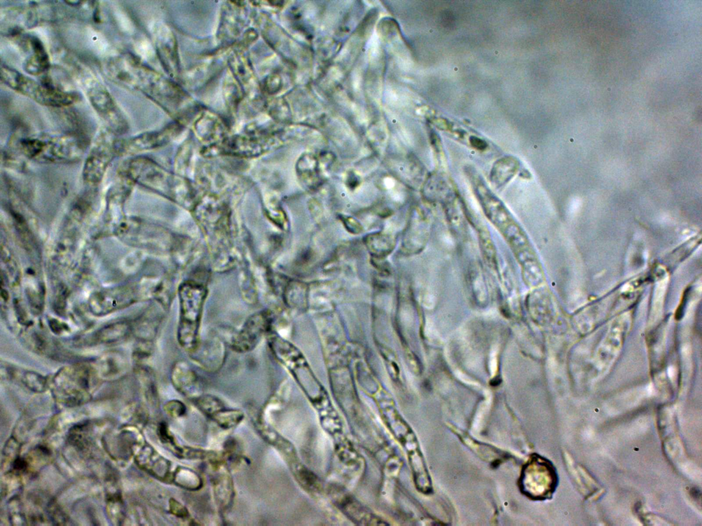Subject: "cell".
Wrapping results in <instances>:
<instances>
[{"mask_svg": "<svg viewBox=\"0 0 702 526\" xmlns=\"http://www.w3.org/2000/svg\"><path fill=\"white\" fill-rule=\"evenodd\" d=\"M242 91L233 77L227 79L224 86V97L228 108L232 112L237 110L241 100Z\"/></svg>", "mask_w": 702, "mask_h": 526, "instance_id": "8d00e7d4", "label": "cell"}, {"mask_svg": "<svg viewBox=\"0 0 702 526\" xmlns=\"http://www.w3.org/2000/svg\"><path fill=\"white\" fill-rule=\"evenodd\" d=\"M457 190L452 180L441 173H433L428 175L422 184V193L428 202L441 204Z\"/></svg>", "mask_w": 702, "mask_h": 526, "instance_id": "7402d4cb", "label": "cell"}, {"mask_svg": "<svg viewBox=\"0 0 702 526\" xmlns=\"http://www.w3.org/2000/svg\"><path fill=\"white\" fill-rule=\"evenodd\" d=\"M468 172L474 195L487 218L507 242L520 235L524 230L504 203L491 191L479 175L472 170H468Z\"/></svg>", "mask_w": 702, "mask_h": 526, "instance_id": "52a82bcc", "label": "cell"}, {"mask_svg": "<svg viewBox=\"0 0 702 526\" xmlns=\"http://www.w3.org/2000/svg\"><path fill=\"white\" fill-rule=\"evenodd\" d=\"M194 361L205 370L216 371L222 366L226 358V347L217 337H211L190 353Z\"/></svg>", "mask_w": 702, "mask_h": 526, "instance_id": "d6986e66", "label": "cell"}, {"mask_svg": "<svg viewBox=\"0 0 702 526\" xmlns=\"http://www.w3.org/2000/svg\"><path fill=\"white\" fill-rule=\"evenodd\" d=\"M557 482V474L552 464L542 457L533 455L523 467L520 487L529 497L544 499L552 494Z\"/></svg>", "mask_w": 702, "mask_h": 526, "instance_id": "9c48e42d", "label": "cell"}, {"mask_svg": "<svg viewBox=\"0 0 702 526\" xmlns=\"http://www.w3.org/2000/svg\"><path fill=\"white\" fill-rule=\"evenodd\" d=\"M121 176L154 192L171 197V183L176 182L170 174L151 159L136 156L125 161L121 167Z\"/></svg>", "mask_w": 702, "mask_h": 526, "instance_id": "ba28073f", "label": "cell"}, {"mask_svg": "<svg viewBox=\"0 0 702 526\" xmlns=\"http://www.w3.org/2000/svg\"><path fill=\"white\" fill-rule=\"evenodd\" d=\"M194 130L197 138L208 147L216 145L226 138L227 127L222 118L217 114L204 110L194 123Z\"/></svg>", "mask_w": 702, "mask_h": 526, "instance_id": "ac0fdd59", "label": "cell"}, {"mask_svg": "<svg viewBox=\"0 0 702 526\" xmlns=\"http://www.w3.org/2000/svg\"><path fill=\"white\" fill-rule=\"evenodd\" d=\"M138 466L158 479L171 482L173 473L170 462L149 444L145 445L136 456Z\"/></svg>", "mask_w": 702, "mask_h": 526, "instance_id": "44dd1931", "label": "cell"}, {"mask_svg": "<svg viewBox=\"0 0 702 526\" xmlns=\"http://www.w3.org/2000/svg\"><path fill=\"white\" fill-rule=\"evenodd\" d=\"M468 218L473 221L470 217H468ZM474 225H476L479 245L484 258L490 266H495L496 261V249L493 240H492L490 233L481 223L474 222Z\"/></svg>", "mask_w": 702, "mask_h": 526, "instance_id": "836d02e7", "label": "cell"}, {"mask_svg": "<svg viewBox=\"0 0 702 526\" xmlns=\"http://www.w3.org/2000/svg\"><path fill=\"white\" fill-rule=\"evenodd\" d=\"M365 242L367 247L376 255H385L390 252L395 245L394 238L387 234L374 233L367 235Z\"/></svg>", "mask_w": 702, "mask_h": 526, "instance_id": "d6a6232c", "label": "cell"}, {"mask_svg": "<svg viewBox=\"0 0 702 526\" xmlns=\"http://www.w3.org/2000/svg\"><path fill=\"white\" fill-rule=\"evenodd\" d=\"M103 69L111 81L141 92L173 117L186 116L195 108L194 101L178 85L131 54L108 58Z\"/></svg>", "mask_w": 702, "mask_h": 526, "instance_id": "6da1fadb", "label": "cell"}, {"mask_svg": "<svg viewBox=\"0 0 702 526\" xmlns=\"http://www.w3.org/2000/svg\"><path fill=\"white\" fill-rule=\"evenodd\" d=\"M131 332V324L119 321L98 329L94 334L93 340L99 344H111L125 339Z\"/></svg>", "mask_w": 702, "mask_h": 526, "instance_id": "f1b7e54d", "label": "cell"}, {"mask_svg": "<svg viewBox=\"0 0 702 526\" xmlns=\"http://www.w3.org/2000/svg\"><path fill=\"white\" fill-rule=\"evenodd\" d=\"M271 322V315L268 311L262 310L252 314L232 337L231 348L238 353L252 351L263 336L269 331Z\"/></svg>", "mask_w": 702, "mask_h": 526, "instance_id": "5bb4252c", "label": "cell"}, {"mask_svg": "<svg viewBox=\"0 0 702 526\" xmlns=\"http://www.w3.org/2000/svg\"><path fill=\"white\" fill-rule=\"evenodd\" d=\"M154 39L158 58L168 74L177 77L180 72L178 44L173 32L165 24L155 28Z\"/></svg>", "mask_w": 702, "mask_h": 526, "instance_id": "2e32d148", "label": "cell"}, {"mask_svg": "<svg viewBox=\"0 0 702 526\" xmlns=\"http://www.w3.org/2000/svg\"><path fill=\"white\" fill-rule=\"evenodd\" d=\"M174 387L183 395L195 397L197 391V377L190 366L183 361L177 362L171 371Z\"/></svg>", "mask_w": 702, "mask_h": 526, "instance_id": "d4e9b609", "label": "cell"}, {"mask_svg": "<svg viewBox=\"0 0 702 526\" xmlns=\"http://www.w3.org/2000/svg\"><path fill=\"white\" fill-rule=\"evenodd\" d=\"M280 78L277 74H271L264 82V89L269 94L276 93L280 87Z\"/></svg>", "mask_w": 702, "mask_h": 526, "instance_id": "60d3db41", "label": "cell"}, {"mask_svg": "<svg viewBox=\"0 0 702 526\" xmlns=\"http://www.w3.org/2000/svg\"><path fill=\"white\" fill-rule=\"evenodd\" d=\"M278 144V139L275 134L270 133H258L245 136H237L226 138L220 143L206 148L207 153H222L238 156H256L262 154Z\"/></svg>", "mask_w": 702, "mask_h": 526, "instance_id": "8fae6325", "label": "cell"}, {"mask_svg": "<svg viewBox=\"0 0 702 526\" xmlns=\"http://www.w3.org/2000/svg\"><path fill=\"white\" fill-rule=\"evenodd\" d=\"M217 460L210 462L211 483L218 507L226 510L234 497L233 482L228 468Z\"/></svg>", "mask_w": 702, "mask_h": 526, "instance_id": "ffe728a7", "label": "cell"}, {"mask_svg": "<svg viewBox=\"0 0 702 526\" xmlns=\"http://www.w3.org/2000/svg\"><path fill=\"white\" fill-rule=\"evenodd\" d=\"M160 316L154 310H149L132 325L133 331L139 340L152 341L159 324Z\"/></svg>", "mask_w": 702, "mask_h": 526, "instance_id": "f546056e", "label": "cell"}, {"mask_svg": "<svg viewBox=\"0 0 702 526\" xmlns=\"http://www.w3.org/2000/svg\"><path fill=\"white\" fill-rule=\"evenodd\" d=\"M211 418L221 427L228 429L238 425L243 419V414L239 410L224 408Z\"/></svg>", "mask_w": 702, "mask_h": 526, "instance_id": "74e56055", "label": "cell"}, {"mask_svg": "<svg viewBox=\"0 0 702 526\" xmlns=\"http://www.w3.org/2000/svg\"><path fill=\"white\" fill-rule=\"evenodd\" d=\"M67 290L64 287H60L56 295L54 308L57 312H62L66 306Z\"/></svg>", "mask_w": 702, "mask_h": 526, "instance_id": "7bdbcfd3", "label": "cell"}, {"mask_svg": "<svg viewBox=\"0 0 702 526\" xmlns=\"http://www.w3.org/2000/svg\"><path fill=\"white\" fill-rule=\"evenodd\" d=\"M139 298L137 288L130 286H117L93 293L88 306L95 316H102L126 308Z\"/></svg>", "mask_w": 702, "mask_h": 526, "instance_id": "4fadbf2b", "label": "cell"}, {"mask_svg": "<svg viewBox=\"0 0 702 526\" xmlns=\"http://www.w3.org/2000/svg\"><path fill=\"white\" fill-rule=\"evenodd\" d=\"M49 325L51 329L57 334H62L69 330L68 326L61 321L51 318L49 321Z\"/></svg>", "mask_w": 702, "mask_h": 526, "instance_id": "f6af8a7d", "label": "cell"}, {"mask_svg": "<svg viewBox=\"0 0 702 526\" xmlns=\"http://www.w3.org/2000/svg\"><path fill=\"white\" fill-rule=\"evenodd\" d=\"M345 227L351 233L359 234L362 231V227L360 223L350 216H344L341 218Z\"/></svg>", "mask_w": 702, "mask_h": 526, "instance_id": "ee69618b", "label": "cell"}, {"mask_svg": "<svg viewBox=\"0 0 702 526\" xmlns=\"http://www.w3.org/2000/svg\"><path fill=\"white\" fill-rule=\"evenodd\" d=\"M0 73L3 84L45 106L67 107L80 99L75 91L59 88L49 81L37 82L7 65H1Z\"/></svg>", "mask_w": 702, "mask_h": 526, "instance_id": "277c9868", "label": "cell"}, {"mask_svg": "<svg viewBox=\"0 0 702 526\" xmlns=\"http://www.w3.org/2000/svg\"><path fill=\"white\" fill-rule=\"evenodd\" d=\"M115 134L110 130L100 131L90 148L83 167V178L90 186L98 184L113 158L117 155Z\"/></svg>", "mask_w": 702, "mask_h": 526, "instance_id": "30bf717a", "label": "cell"}, {"mask_svg": "<svg viewBox=\"0 0 702 526\" xmlns=\"http://www.w3.org/2000/svg\"><path fill=\"white\" fill-rule=\"evenodd\" d=\"M194 403L204 413L210 417L224 409L223 403L211 394H202L193 398Z\"/></svg>", "mask_w": 702, "mask_h": 526, "instance_id": "d590c367", "label": "cell"}, {"mask_svg": "<svg viewBox=\"0 0 702 526\" xmlns=\"http://www.w3.org/2000/svg\"><path fill=\"white\" fill-rule=\"evenodd\" d=\"M444 210L446 220L455 236L464 233L467 210L459 192L450 196L441 204Z\"/></svg>", "mask_w": 702, "mask_h": 526, "instance_id": "cb8c5ba5", "label": "cell"}, {"mask_svg": "<svg viewBox=\"0 0 702 526\" xmlns=\"http://www.w3.org/2000/svg\"><path fill=\"white\" fill-rule=\"evenodd\" d=\"M19 149L27 158L41 164H66L79 161L86 142L73 134H40L23 138Z\"/></svg>", "mask_w": 702, "mask_h": 526, "instance_id": "7a4b0ae2", "label": "cell"}, {"mask_svg": "<svg viewBox=\"0 0 702 526\" xmlns=\"http://www.w3.org/2000/svg\"><path fill=\"white\" fill-rule=\"evenodd\" d=\"M469 142L472 147L480 151L485 150L487 147L485 140L476 136H471L469 138Z\"/></svg>", "mask_w": 702, "mask_h": 526, "instance_id": "bcb514c9", "label": "cell"}, {"mask_svg": "<svg viewBox=\"0 0 702 526\" xmlns=\"http://www.w3.org/2000/svg\"><path fill=\"white\" fill-rule=\"evenodd\" d=\"M1 283L17 286L21 279V271L10 249L3 242L1 245Z\"/></svg>", "mask_w": 702, "mask_h": 526, "instance_id": "83f0119b", "label": "cell"}, {"mask_svg": "<svg viewBox=\"0 0 702 526\" xmlns=\"http://www.w3.org/2000/svg\"><path fill=\"white\" fill-rule=\"evenodd\" d=\"M519 160L513 156H505L496 161L489 174V181L496 188L505 186L518 173Z\"/></svg>", "mask_w": 702, "mask_h": 526, "instance_id": "484cf974", "label": "cell"}, {"mask_svg": "<svg viewBox=\"0 0 702 526\" xmlns=\"http://www.w3.org/2000/svg\"><path fill=\"white\" fill-rule=\"evenodd\" d=\"M223 12L221 21V32L223 36L228 34V38H233L239 33L242 28L241 11L243 5L237 2H230Z\"/></svg>", "mask_w": 702, "mask_h": 526, "instance_id": "4dcf8cb0", "label": "cell"}, {"mask_svg": "<svg viewBox=\"0 0 702 526\" xmlns=\"http://www.w3.org/2000/svg\"><path fill=\"white\" fill-rule=\"evenodd\" d=\"M169 510L172 514L178 517L186 518L189 515L185 507L174 499L169 501Z\"/></svg>", "mask_w": 702, "mask_h": 526, "instance_id": "b9f144b4", "label": "cell"}, {"mask_svg": "<svg viewBox=\"0 0 702 526\" xmlns=\"http://www.w3.org/2000/svg\"><path fill=\"white\" fill-rule=\"evenodd\" d=\"M228 63L232 75L243 92L250 99L256 100L260 96L261 86L248 58L243 53V48L238 45L230 55Z\"/></svg>", "mask_w": 702, "mask_h": 526, "instance_id": "e0dca14e", "label": "cell"}, {"mask_svg": "<svg viewBox=\"0 0 702 526\" xmlns=\"http://www.w3.org/2000/svg\"><path fill=\"white\" fill-rule=\"evenodd\" d=\"M180 131V123H173L158 131L147 132L125 139H117V155H134L159 148L167 144Z\"/></svg>", "mask_w": 702, "mask_h": 526, "instance_id": "7c38bea8", "label": "cell"}, {"mask_svg": "<svg viewBox=\"0 0 702 526\" xmlns=\"http://www.w3.org/2000/svg\"><path fill=\"white\" fill-rule=\"evenodd\" d=\"M172 481L183 488L191 490L199 489L202 484L200 477L195 472L183 466L178 467L173 473Z\"/></svg>", "mask_w": 702, "mask_h": 526, "instance_id": "e575fe53", "label": "cell"}, {"mask_svg": "<svg viewBox=\"0 0 702 526\" xmlns=\"http://www.w3.org/2000/svg\"><path fill=\"white\" fill-rule=\"evenodd\" d=\"M297 171L301 181L308 188L319 186L321 179L318 162L315 157L307 155L302 158L298 164Z\"/></svg>", "mask_w": 702, "mask_h": 526, "instance_id": "1f68e13d", "label": "cell"}, {"mask_svg": "<svg viewBox=\"0 0 702 526\" xmlns=\"http://www.w3.org/2000/svg\"><path fill=\"white\" fill-rule=\"evenodd\" d=\"M20 379L27 388L36 392L45 391L48 386L47 379L33 371H25L21 373Z\"/></svg>", "mask_w": 702, "mask_h": 526, "instance_id": "f35d334b", "label": "cell"}, {"mask_svg": "<svg viewBox=\"0 0 702 526\" xmlns=\"http://www.w3.org/2000/svg\"><path fill=\"white\" fill-rule=\"evenodd\" d=\"M80 82L92 107L114 134L125 132L128 125L123 113L106 87L87 70L80 69Z\"/></svg>", "mask_w": 702, "mask_h": 526, "instance_id": "8992f818", "label": "cell"}, {"mask_svg": "<svg viewBox=\"0 0 702 526\" xmlns=\"http://www.w3.org/2000/svg\"><path fill=\"white\" fill-rule=\"evenodd\" d=\"M128 366L124 355L118 351H109L102 355L97 362V373L104 377L113 378L121 375Z\"/></svg>", "mask_w": 702, "mask_h": 526, "instance_id": "4316f807", "label": "cell"}, {"mask_svg": "<svg viewBox=\"0 0 702 526\" xmlns=\"http://www.w3.org/2000/svg\"><path fill=\"white\" fill-rule=\"evenodd\" d=\"M165 410L170 416L178 418L184 414L186 407L181 401L174 399L169 401L165 404Z\"/></svg>", "mask_w": 702, "mask_h": 526, "instance_id": "ab89813d", "label": "cell"}, {"mask_svg": "<svg viewBox=\"0 0 702 526\" xmlns=\"http://www.w3.org/2000/svg\"><path fill=\"white\" fill-rule=\"evenodd\" d=\"M208 290L205 285L187 280L178 288L179 321L177 338L180 345L191 353L197 347L204 305Z\"/></svg>", "mask_w": 702, "mask_h": 526, "instance_id": "3957f363", "label": "cell"}, {"mask_svg": "<svg viewBox=\"0 0 702 526\" xmlns=\"http://www.w3.org/2000/svg\"><path fill=\"white\" fill-rule=\"evenodd\" d=\"M97 372L83 364L63 367L51 381L55 398L67 405L84 403L91 398V390L96 382Z\"/></svg>", "mask_w": 702, "mask_h": 526, "instance_id": "5b68a950", "label": "cell"}, {"mask_svg": "<svg viewBox=\"0 0 702 526\" xmlns=\"http://www.w3.org/2000/svg\"><path fill=\"white\" fill-rule=\"evenodd\" d=\"M29 54L25 59L23 68L30 75H40L49 70V57L43 42L36 37H27L25 41Z\"/></svg>", "mask_w": 702, "mask_h": 526, "instance_id": "603a6c76", "label": "cell"}, {"mask_svg": "<svg viewBox=\"0 0 702 526\" xmlns=\"http://www.w3.org/2000/svg\"><path fill=\"white\" fill-rule=\"evenodd\" d=\"M432 223L431 212L427 207L417 205L413 208L404 230V247L411 252L420 251L429 238Z\"/></svg>", "mask_w": 702, "mask_h": 526, "instance_id": "9a60e30c", "label": "cell"}]
</instances>
